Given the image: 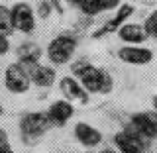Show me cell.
<instances>
[{
	"label": "cell",
	"instance_id": "e0dca14e",
	"mask_svg": "<svg viewBox=\"0 0 157 153\" xmlns=\"http://www.w3.org/2000/svg\"><path fill=\"white\" fill-rule=\"evenodd\" d=\"M78 6H81V10L86 14V16H94V14L102 12V4H100V0H82Z\"/></svg>",
	"mask_w": 157,
	"mask_h": 153
},
{
	"label": "cell",
	"instance_id": "30bf717a",
	"mask_svg": "<svg viewBox=\"0 0 157 153\" xmlns=\"http://www.w3.org/2000/svg\"><path fill=\"white\" fill-rule=\"evenodd\" d=\"M59 88L63 90L67 100H77L81 104H86L88 102V92L81 86V82L73 77H63L61 82H59Z\"/></svg>",
	"mask_w": 157,
	"mask_h": 153
},
{
	"label": "cell",
	"instance_id": "7c38bea8",
	"mask_svg": "<svg viewBox=\"0 0 157 153\" xmlns=\"http://www.w3.org/2000/svg\"><path fill=\"white\" fill-rule=\"evenodd\" d=\"M134 14V6L132 4H122L120 8H118V12H116V16L110 20V22L106 24L102 29H98V32H94V37H100V36H104V33H110V32H118V28L120 26H124L126 24V20Z\"/></svg>",
	"mask_w": 157,
	"mask_h": 153
},
{
	"label": "cell",
	"instance_id": "ac0fdd59",
	"mask_svg": "<svg viewBox=\"0 0 157 153\" xmlns=\"http://www.w3.org/2000/svg\"><path fill=\"white\" fill-rule=\"evenodd\" d=\"M144 29H145L147 36L157 37V10H155V12H151L149 16H147V20L144 22Z\"/></svg>",
	"mask_w": 157,
	"mask_h": 153
},
{
	"label": "cell",
	"instance_id": "2e32d148",
	"mask_svg": "<svg viewBox=\"0 0 157 153\" xmlns=\"http://www.w3.org/2000/svg\"><path fill=\"white\" fill-rule=\"evenodd\" d=\"M12 32H14V24H12L10 8L0 6V36H10Z\"/></svg>",
	"mask_w": 157,
	"mask_h": 153
},
{
	"label": "cell",
	"instance_id": "277c9868",
	"mask_svg": "<svg viewBox=\"0 0 157 153\" xmlns=\"http://www.w3.org/2000/svg\"><path fill=\"white\" fill-rule=\"evenodd\" d=\"M49 128H51V122H49L45 112H32V114H26L22 118V122H20L22 136L28 137V140L43 136Z\"/></svg>",
	"mask_w": 157,
	"mask_h": 153
},
{
	"label": "cell",
	"instance_id": "ba28073f",
	"mask_svg": "<svg viewBox=\"0 0 157 153\" xmlns=\"http://www.w3.org/2000/svg\"><path fill=\"white\" fill-rule=\"evenodd\" d=\"M118 57L128 65H147L153 59V51L147 47H137V45H126L118 51Z\"/></svg>",
	"mask_w": 157,
	"mask_h": 153
},
{
	"label": "cell",
	"instance_id": "4fadbf2b",
	"mask_svg": "<svg viewBox=\"0 0 157 153\" xmlns=\"http://www.w3.org/2000/svg\"><path fill=\"white\" fill-rule=\"evenodd\" d=\"M29 73V81L37 86H51L55 82V71L47 65H32L28 69Z\"/></svg>",
	"mask_w": 157,
	"mask_h": 153
},
{
	"label": "cell",
	"instance_id": "5bb4252c",
	"mask_svg": "<svg viewBox=\"0 0 157 153\" xmlns=\"http://www.w3.org/2000/svg\"><path fill=\"white\" fill-rule=\"evenodd\" d=\"M118 37L126 43H144L147 39V33L140 24H124L118 28Z\"/></svg>",
	"mask_w": 157,
	"mask_h": 153
},
{
	"label": "cell",
	"instance_id": "5b68a950",
	"mask_svg": "<svg viewBox=\"0 0 157 153\" xmlns=\"http://www.w3.org/2000/svg\"><path fill=\"white\" fill-rule=\"evenodd\" d=\"M10 14H12V24L16 29H20L22 33L33 32V28H36V16H33V10L29 4H26V2L14 4L10 8Z\"/></svg>",
	"mask_w": 157,
	"mask_h": 153
},
{
	"label": "cell",
	"instance_id": "52a82bcc",
	"mask_svg": "<svg viewBox=\"0 0 157 153\" xmlns=\"http://www.w3.org/2000/svg\"><path fill=\"white\" fill-rule=\"evenodd\" d=\"M118 153H145V145L140 140V136L132 132H118L114 137Z\"/></svg>",
	"mask_w": 157,
	"mask_h": 153
},
{
	"label": "cell",
	"instance_id": "ffe728a7",
	"mask_svg": "<svg viewBox=\"0 0 157 153\" xmlns=\"http://www.w3.org/2000/svg\"><path fill=\"white\" fill-rule=\"evenodd\" d=\"M102 4V10H114L120 6V0H100Z\"/></svg>",
	"mask_w": 157,
	"mask_h": 153
},
{
	"label": "cell",
	"instance_id": "7a4b0ae2",
	"mask_svg": "<svg viewBox=\"0 0 157 153\" xmlns=\"http://www.w3.org/2000/svg\"><path fill=\"white\" fill-rule=\"evenodd\" d=\"M77 49V41L71 36H57L55 39H51V43L47 45V57L51 59V63L55 65H63L73 57Z\"/></svg>",
	"mask_w": 157,
	"mask_h": 153
},
{
	"label": "cell",
	"instance_id": "d4e9b609",
	"mask_svg": "<svg viewBox=\"0 0 157 153\" xmlns=\"http://www.w3.org/2000/svg\"><path fill=\"white\" fill-rule=\"evenodd\" d=\"M155 118H157V116H155Z\"/></svg>",
	"mask_w": 157,
	"mask_h": 153
},
{
	"label": "cell",
	"instance_id": "7402d4cb",
	"mask_svg": "<svg viewBox=\"0 0 157 153\" xmlns=\"http://www.w3.org/2000/svg\"><path fill=\"white\" fill-rule=\"evenodd\" d=\"M100 153H118L116 149H110V147H106V149H102Z\"/></svg>",
	"mask_w": 157,
	"mask_h": 153
},
{
	"label": "cell",
	"instance_id": "d6986e66",
	"mask_svg": "<svg viewBox=\"0 0 157 153\" xmlns=\"http://www.w3.org/2000/svg\"><path fill=\"white\" fill-rule=\"evenodd\" d=\"M0 153H14L12 145H10V140H8V134L2 128H0Z\"/></svg>",
	"mask_w": 157,
	"mask_h": 153
},
{
	"label": "cell",
	"instance_id": "9a60e30c",
	"mask_svg": "<svg viewBox=\"0 0 157 153\" xmlns=\"http://www.w3.org/2000/svg\"><path fill=\"white\" fill-rule=\"evenodd\" d=\"M41 55L39 47L36 43H22L18 47V57H20V65L24 67H32V65H37V59Z\"/></svg>",
	"mask_w": 157,
	"mask_h": 153
},
{
	"label": "cell",
	"instance_id": "9c48e42d",
	"mask_svg": "<svg viewBox=\"0 0 157 153\" xmlns=\"http://www.w3.org/2000/svg\"><path fill=\"white\" fill-rule=\"evenodd\" d=\"M73 112H75V108L71 106L69 100H55L49 106V110L45 114L49 118V122H51V126H65L67 122L71 120Z\"/></svg>",
	"mask_w": 157,
	"mask_h": 153
},
{
	"label": "cell",
	"instance_id": "6da1fadb",
	"mask_svg": "<svg viewBox=\"0 0 157 153\" xmlns=\"http://www.w3.org/2000/svg\"><path fill=\"white\" fill-rule=\"evenodd\" d=\"M75 71L78 75V82L85 88L86 92H100V94H106V92L112 90V77L108 75L104 69H98L94 65H86V63H81V65H75Z\"/></svg>",
	"mask_w": 157,
	"mask_h": 153
},
{
	"label": "cell",
	"instance_id": "8fae6325",
	"mask_svg": "<svg viewBox=\"0 0 157 153\" xmlns=\"http://www.w3.org/2000/svg\"><path fill=\"white\" fill-rule=\"evenodd\" d=\"M75 136H77V140L81 141L85 147H94V145H98L102 141V134H100V132H98L96 128L85 124V122H77V124H75Z\"/></svg>",
	"mask_w": 157,
	"mask_h": 153
},
{
	"label": "cell",
	"instance_id": "603a6c76",
	"mask_svg": "<svg viewBox=\"0 0 157 153\" xmlns=\"http://www.w3.org/2000/svg\"><path fill=\"white\" fill-rule=\"evenodd\" d=\"M153 110H155V114H157V96H153Z\"/></svg>",
	"mask_w": 157,
	"mask_h": 153
},
{
	"label": "cell",
	"instance_id": "cb8c5ba5",
	"mask_svg": "<svg viewBox=\"0 0 157 153\" xmlns=\"http://www.w3.org/2000/svg\"><path fill=\"white\" fill-rule=\"evenodd\" d=\"M69 2H71V4H81L82 0H69Z\"/></svg>",
	"mask_w": 157,
	"mask_h": 153
},
{
	"label": "cell",
	"instance_id": "8992f818",
	"mask_svg": "<svg viewBox=\"0 0 157 153\" xmlns=\"http://www.w3.org/2000/svg\"><path fill=\"white\" fill-rule=\"evenodd\" d=\"M132 128L140 137L145 140H153L157 137V118L147 112H137L132 116Z\"/></svg>",
	"mask_w": 157,
	"mask_h": 153
},
{
	"label": "cell",
	"instance_id": "3957f363",
	"mask_svg": "<svg viewBox=\"0 0 157 153\" xmlns=\"http://www.w3.org/2000/svg\"><path fill=\"white\" fill-rule=\"evenodd\" d=\"M4 85H6V88L10 92H14V94H22V92L29 90L32 81H29L28 69L24 65H20V63L8 65V69L4 71Z\"/></svg>",
	"mask_w": 157,
	"mask_h": 153
},
{
	"label": "cell",
	"instance_id": "44dd1931",
	"mask_svg": "<svg viewBox=\"0 0 157 153\" xmlns=\"http://www.w3.org/2000/svg\"><path fill=\"white\" fill-rule=\"evenodd\" d=\"M8 49H10L8 37H6V36H0V55H4V53H8Z\"/></svg>",
	"mask_w": 157,
	"mask_h": 153
},
{
	"label": "cell",
	"instance_id": "484cf974",
	"mask_svg": "<svg viewBox=\"0 0 157 153\" xmlns=\"http://www.w3.org/2000/svg\"><path fill=\"white\" fill-rule=\"evenodd\" d=\"M86 153H88V151H86Z\"/></svg>",
	"mask_w": 157,
	"mask_h": 153
}]
</instances>
